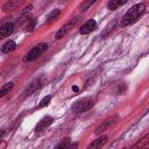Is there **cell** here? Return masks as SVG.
<instances>
[{"label":"cell","mask_w":149,"mask_h":149,"mask_svg":"<svg viewBox=\"0 0 149 149\" xmlns=\"http://www.w3.org/2000/svg\"><path fill=\"white\" fill-rule=\"evenodd\" d=\"M14 30V24L12 22H6L0 27V40L8 37Z\"/></svg>","instance_id":"obj_8"},{"label":"cell","mask_w":149,"mask_h":149,"mask_svg":"<svg viewBox=\"0 0 149 149\" xmlns=\"http://www.w3.org/2000/svg\"><path fill=\"white\" fill-rule=\"evenodd\" d=\"M114 123V121H113V119L111 118V119H108V120H106V121H104L97 129H95V134H100V133H102L106 128H108L109 126H112Z\"/></svg>","instance_id":"obj_11"},{"label":"cell","mask_w":149,"mask_h":149,"mask_svg":"<svg viewBox=\"0 0 149 149\" xmlns=\"http://www.w3.org/2000/svg\"><path fill=\"white\" fill-rule=\"evenodd\" d=\"M69 146H70V139L66 137V139H63V140L55 147V149H68Z\"/></svg>","instance_id":"obj_15"},{"label":"cell","mask_w":149,"mask_h":149,"mask_svg":"<svg viewBox=\"0 0 149 149\" xmlns=\"http://www.w3.org/2000/svg\"><path fill=\"white\" fill-rule=\"evenodd\" d=\"M54 122V118L52 116H44L40 120V122L36 125L35 127V133L36 134H42L44 130H47L48 127H50Z\"/></svg>","instance_id":"obj_5"},{"label":"cell","mask_w":149,"mask_h":149,"mask_svg":"<svg viewBox=\"0 0 149 149\" xmlns=\"http://www.w3.org/2000/svg\"><path fill=\"white\" fill-rule=\"evenodd\" d=\"M38 86H40V80H36V81H34V83H31L30 85H29V87H27V90H26V95H29V94H31L33 92H35L37 88H38Z\"/></svg>","instance_id":"obj_13"},{"label":"cell","mask_w":149,"mask_h":149,"mask_svg":"<svg viewBox=\"0 0 149 149\" xmlns=\"http://www.w3.org/2000/svg\"><path fill=\"white\" fill-rule=\"evenodd\" d=\"M95 1L94 0H90V1H84V2H81V5L79 6V9L81 10V12H85V10H87L93 3H94Z\"/></svg>","instance_id":"obj_17"},{"label":"cell","mask_w":149,"mask_h":149,"mask_svg":"<svg viewBox=\"0 0 149 149\" xmlns=\"http://www.w3.org/2000/svg\"><path fill=\"white\" fill-rule=\"evenodd\" d=\"M108 141V136L107 135H102V136H99L98 139H95L93 142H91L87 147V149H100L102 148Z\"/></svg>","instance_id":"obj_7"},{"label":"cell","mask_w":149,"mask_h":149,"mask_svg":"<svg viewBox=\"0 0 149 149\" xmlns=\"http://www.w3.org/2000/svg\"><path fill=\"white\" fill-rule=\"evenodd\" d=\"M59 14H61V9H54L51 13H49V15L47 16V22L49 23V22H51V21H54V20H56L58 16H59Z\"/></svg>","instance_id":"obj_14"},{"label":"cell","mask_w":149,"mask_h":149,"mask_svg":"<svg viewBox=\"0 0 149 149\" xmlns=\"http://www.w3.org/2000/svg\"><path fill=\"white\" fill-rule=\"evenodd\" d=\"M20 5H21V1H17V0H9V1H7V2L2 6V10H3L5 13H7V12H13V10H15Z\"/></svg>","instance_id":"obj_9"},{"label":"cell","mask_w":149,"mask_h":149,"mask_svg":"<svg viewBox=\"0 0 149 149\" xmlns=\"http://www.w3.org/2000/svg\"><path fill=\"white\" fill-rule=\"evenodd\" d=\"M78 21H79V17H78V16H76V17L71 19L70 21H68V22H66L64 26H62V28H59V30L56 33L55 38H56V40H61V38L64 37L65 35H68V34L74 28V26L77 24Z\"/></svg>","instance_id":"obj_4"},{"label":"cell","mask_w":149,"mask_h":149,"mask_svg":"<svg viewBox=\"0 0 149 149\" xmlns=\"http://www.w3.org/2000/svg\"><path fill=\"white\" fill-rule=\"evenodd\" d=\"M35 24H36V20L35 19H30L29 22H28V26H27V30L28 31H31L35 28Z\"/></svg>","instance_id":"obj_19"},{"label":"cell","mask_w":149,"mask_h":149,"mask_svg":"<svg viewBox=\"0 0 149 149\" xmlns=\"http://www.w3.org/2000/svg\"><path fill=\"white\" fill-rule=\"evenodd\" d=\"M123 3H126V1H109L107 3V8L109 10H114V9H116L119 6H121Z\"/></svg>","instance_id":"obj_16"},{"label":"cell","mask_w":149,"mask_h":149,"mask_svg":"<svg viewBox=\"0 0 149 149\" xmlns=\"http://www.w3.org/2000/svg\"><path fill=\"white\" fill-rule=\"evenodd\" d=\"M93 105H94L93 99L90 98V97H86V98H83V99L76 101V102L72 105L71 108H72V111H73L74 113H84V112L91 109V108L93 107Z\"/></svg>","instance_id":"obj_3"},{"label":"cell","mask_w":149,"mask_h":149,"mask_svg":"<svg viewBox=\"0 0 149 149\" xmlns=\"http://www.w3.org/2000/svg\"><path fill=\"white\" fill-rule=\"evenodd\" d=\"M143 149H148V148H146V147H144V148H143Z\"/></svg>","instance_id":"obj_22"},{"label":"cell","mask_w":149,"mask_h":149,"mask_svg":"<svg viewBox=\"0 0 149 149\" xmlns=\"http://www.w3.org/2000/svg\"><path fill=\"white\" fill-rule=\"evenodd\" d=\"M13 86H14V84H13L12 81H9V83H6L5 85H2V87L0 88V98L5 97L7 93H9V92L12 91Z\"/></svg>","instance_id":"obj_12"},{"label":"cell","mask_w":149,"mask_h":149,"mask_svg":"<svg viewBox=\"0 0 149 149\" xmlns=\"http://www.w3.org/2000/svg\"><path fill=\"white\" fill-rule=\"evenodd\" d=\"M68 149H78V142H74V143H70V146L68 147Z\"/></svg>","instance_id":"obj_20"},{"label":"cell","mask_w":149,"mask_h":149,"mask_svg":"<svg viewBox=\"0 0 149 149\" xmlns=\"http://www.w3.org/2000/svg\"><path fill=\"white\" fill-rule=\"evenodd\" d=\"M144 12H146V6H144V3H136V5L132 6V7L126 12V14L123 15V17L121 19L120 26H121V27H126V26L133 24L134 22H136V21L143 15Z\"/></svg>","instance_id":"obj_1"},{"label":"cell","mask_w":149,"mask_h":149,"mask_svg":"<svg viewBox=\"0 0 149 149\" xmlns=\"http://www.w3.org/2000/svg\"><path fill=\"white\" fill-rule=\"evenodd\" d=\"M48 50V44L47 43H38L37 45L33 47L28 54L23 57V62L24 63H29V62H33L35 59H37L43 52H45Z\"/></svg>","instance_id":"obj_2"},{"label":"cell","mask_w":149,"mask_h":149,"mask_svg":"<svg viewBox=\"0 0 149 149\" xmlns=\"http://www.w3.org/2000/svg\"><path fill=\"white\" fill-rule=\"evenodd\" d=\"M6 133H7L6 129H1V130H0V140H2V137L6 135Z\"/></svg>","instance_id":"obj_21"},{"label":"cell","mask_w":149,"mask_h":149,"mask_svg":"<svg viewBox=\"0 0 149 149\" xmlns=\"http://www.w3.org/2000/svg\"><path fill=\"white\" fill-rule=\"evenodd\" d=\"M95 28H97V22H95V20L90 19V20L86 21L83 26H80V28H79V34H80V35H87V34L92 33Z\"/></svg>","instance_id":"obj_6"},{"label":"cell","mask_w":149,"mask_h":149,"mask_svg":"<svg viewBox=\"0 0 149 149\" xmlns=\"http://www.w3.org/2000/svg\"><path fill=\"white\" fill-rule=\"evenodd\" d=\"M15 49H16V43H15L14 41L9 40V41H7L6 43L2 44V47H1L0 50H1L2 54H9V52L14 51Z\"/></svg>","instance_id":"obj_10"},{"label":"cell","mask_w":149,"mask_h":149,"mask_svg":"<svg viewBox=\"0 0 149 149\" xmlns=\"http://www.w3.org/2000/svg\"><path fill=\"white\" fill-rule=\"evenodd\" d=\"M51 95H47V97H44L41 101H40V104L37 105V108H43V107H45V106H48L49 105V102H50V100H51Z\"/></svg>","instance_id":"obj_18"}]
</instances>
